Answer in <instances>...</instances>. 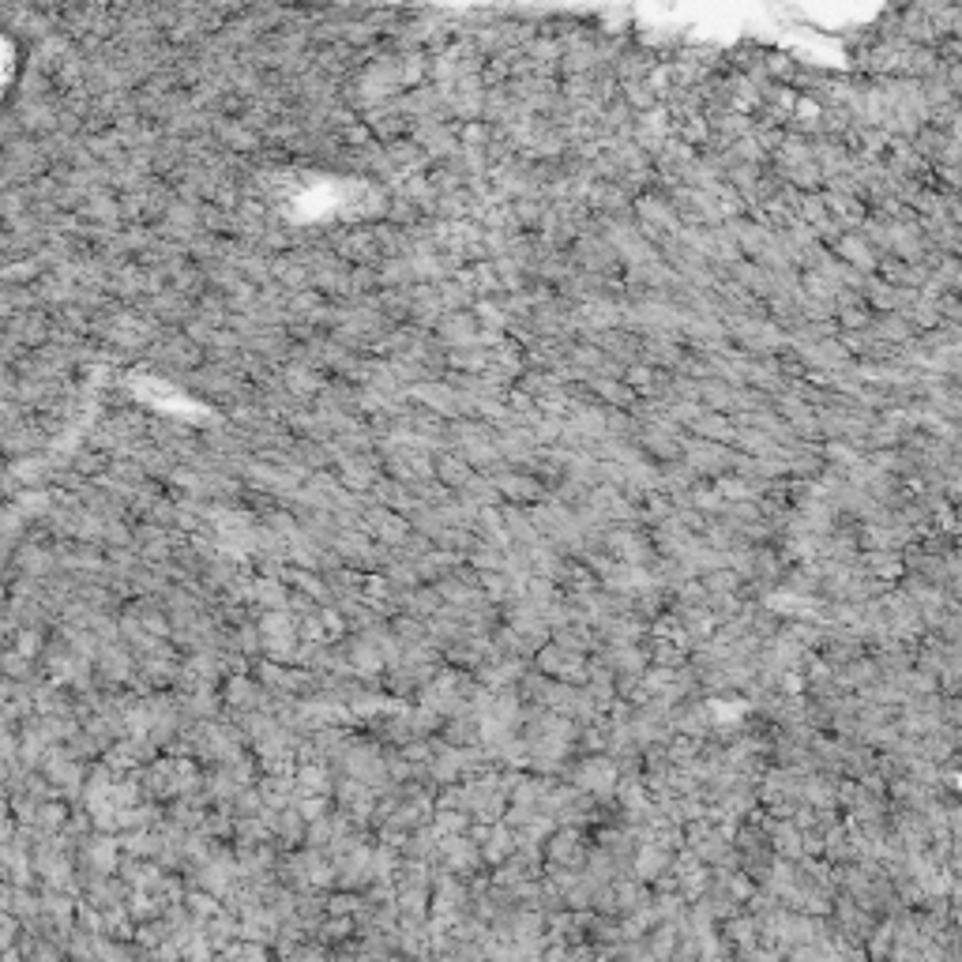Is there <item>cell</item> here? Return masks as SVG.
Instances as JSON below:
<instances>
[{
    "label": "cell",
    "mask_w": 962,
    "mask_h": 962,
    "mask_svg": "<svg viewBox=\"0 0 962 962\" xmlns=\"http://www.w3.org/2000/svg\"><path fill=\"white\" fill-rule=\"evenodd\" d=\"M493 485H497V497H512V500H538L545 493L542 481L534 474H519V470H497L489 474Z\"/></svg>",
    "instance_id": "7a4b0ae2"
},
{
    "label": "cell",
    "mask_w": 962,
    "mask_h": 962,
    "mask_svg": "<svg viewBox=\"0 0 962 962\" xmlns=\"http://www.w3.org/2000/svg\"><path fill=\"white\" fill-rule=\"evenodd\" d=\"M463 489H466V497L478 500V504H485V508H493V504H497V485H493V478H489V474H481V478H478V474H470Z\"/></svg>",
    "instance_id": "277c9868"
},
{
    "label": "cell",
    "mask_w": 962,
    "mask_h": 962,
    "mask_svg": "<svg viewBox=\"0 0 962 962\" xmlns=\"http://www.w3.org/2000/svg\"><path fill=\"white\" fill-rule=\"evenodd\" d=\"M692 436H699V440H711V444H722V440H730L733 436V418H726V414H699L692 425Z\"/></svg>",
    "instance_id": "3957f363"
},
{
    "label": "cell",
    "mask_w": 962,
    "mask_h": 962,
    "mask_svg": "<svg viewBox=\"0 0 962 962\" xmlns=\"http://www.w3.org/2000/svg\"><path fill=\"white\" fill-rule=\"evenodd\" d=\"M436 474H440V481H448V485H466V478H470L474 470H470V466H466L463 459L440 455V463H436Z\"/></svg>",
    "instance_id": "5b68a950"
},
{
    "label": "cell",
    "mask_w": 962,
    "mask_h": 962,
    "mask_svg": "<svg viewBox=\"0 0 962 962\" xmlns=\"http://www.w3.org/2000/svg\"><path fill=\"white\" fill-rule=\"evenodd\" d=\"M831 256H835L842 267L857 271V275H872V271L880 267V256H876V249H872L861 233H842L835 245H831Z\"/></svg>",
    "instance_id": "6da1fadb"
},
{
    "label": "cell",
    "mask_w": 962,
    "mask_h": 962,
    "mask_svg": "<svg viewBox=\"0 0 962 962\" xmlns=\"http://www.w3.org/2000/svg\"><path fill=\"white\" fill-rule=\"evenodd\" d=\"M790 68H793V64L786 61V57H771V61H767V72H771V76H778V72H782V76H790Z\"/></svg>",
    "instance_id": "8992f818"
}]
</instances>
